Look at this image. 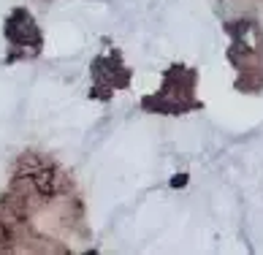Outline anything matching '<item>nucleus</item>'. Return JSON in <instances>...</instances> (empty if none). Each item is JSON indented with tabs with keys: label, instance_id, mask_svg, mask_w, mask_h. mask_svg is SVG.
I'll return each mask as SVG.
<instances>
[{
	"label": "nucleus",
	"instance_id": "f257e3e1",
	"mask_svg": "<svg viewBox=\"0 0 263 255\" xmlns=\"http://www.w3.org/2000/svg\"><path fill=\"white\" fill-rule=\"evenodd\" d=\"M6 35L11 38L16 46H38L41 44V35H38V27L33 22V16L27 11H14L11 19L6 25Z\"/></svg>",
	"mask_w": 263,
	"mask_h": 255
}]
</instances>
